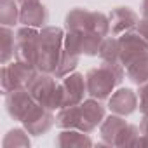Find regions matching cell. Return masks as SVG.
<instances>
[{
	"mask_svg": "<svg viewBox=\"0 0 148 148\" xmlns=\"http://www.w3.org/2000/svg\"><path fill=\"white\" fill-rule=\"evenodd\" d=\"M105 120V106L99 99H86L80 105L59 108L56 115V125L61 129H79L84 132H92Z\"/></svg>",
	"mask_w": 148,
	"mask_h": 148,
	"instance_id": "obj_1",
	"label": "cell"
},
{
	"mask_svg": "<svg viewBox=\"0 0 148 148\" xmlns=\"http://www.w3.org/2000/svg\"><path fill=\"white\" fill-rule=\"evenodd\" d=\"M125 68L120 63L103 61L96 68H91L86 75L87 94L94 99H108L113 94V89L124 80Z\"/></svg>",
	"mask_w": 148,
	"mask_h": 148,
	"instance_id": "obj_2",
	"label": "cell"
},
{
	"mask_svg": "<svg viewBox=\"0 0 148 148\" xmlns=\"http://www.w3.org/2000/svg\"><path fill=\"white\" fill-rule=\"evenodd\" d=\"M64 33L58 26H44L38 33L37 45V70L42 73H54L63 52Z\"/></svg>",
	"mask_w": 148,
	"mask_h": 148,
	"instance_id": "obj_3",
	"label": "cell"
},
{
	"mask_svg": "<svg viewBox=\"0 0 148 148\" xmlns=\"http://www.w3.org/2000/svg\"><path fill=\"white\" fill-rule=\"evenodd\" d=\"M99 134L103 143L108 146H125V145H139L141 131L139 127L127 124L120 115H110L101 122Z\"/></svg>",
	"mask_w": 148,
	"mask_h": 148,
	"instance_id": "obj_4",
	"label": "cell"
},
{
	"mask_svg": "<svg viewBox=\"0 0 148 148\" xmlns=\"http://www.w3.org/2000/svg\"><path fill=\"white\" fill-rule=\"evenodd\" d=\"M33 99L49 108V110H59L63 103V92H61V84L56 80L52 73H42L38 71L33 77V80L26 87Z\"/></svg>",
	"mask_w": 148,
	"mask_h": 148,
	"instance_id": "obj_5",
	"label": "cell"
},
{
	"mask_svg": "<svg viewBox=\"0 0 148 148\" xmlns=\"http://www.w3.org/2000/svg\"><path fill=\"white\" fill-rule=\"evenodd\" d=\"M66 32H94L103 37L110 33V19L103 12H92L82 7H77L66 14L64 19Z\"/></svg>",
	"mask_w": 148,
	"mask_h": 148,
	"instance_id": "obj_6",
	"label": "cell"
},
{
	"mask_svg": "<svg viewBox=\"0 0 148 148\" xmlns=\"http://www.w3.org/2000/svg\"><path fill=\"white\" fill-rule=\"evenodd\" d=\"M2 92L9 94L11 91L16 89H25L28 87V84L33 80V77L38 73L37 66L28 64L25 61H12L2 66Z\"/></svg>",
	"mask_w": 148,
	"mask_h": 148,
	"instance_id": "obj_7",
	"label": "cell"
},
{
	"mask_svg": "<svg viewBox=\"0 0 148 148\" xmlns=\"http://www.w3.org/2000/svg\"><path fill=\"white\" fill-rule=\"evenodd\" d=\"M148 51V42L139 35V32H125L119 35V61L127 68L134 59Z\"/></svg>",
	"mask_w": 148,
	"mask_h": 148,
	"instance_id": "obj_8",
	"label": "cell"
},
{
	"mask_svg": "<svg viewBox=\"0 0 148 148\" xmlns=\"http://www.w3.org/2000/svg\"><path fill=\"white\" fill-rule=\"evenodd\" d=\"M38 33L37 28L23 26L16 32V59L25 61L28 64L37 66V45H38Z\"/></svg>",
	"mask_w": 148,
	"mask_h": 148,
	"instance_id": "obj_9",
	"label": "cell"
},
{
	"mask_svg": "<svg viewBox=\"0 0 148 148\" xmlns=\"http://www.w3.org/2000/svg\"><path fill=\"white\" fill-rule=\"evenodd\" d=\"M61 92H63V103L61 108L75 106L84 101V96L87 94V84L86 77L79 71H73L66 75L61 82Z\"/></svg>",
	"mask_w": 148,
	"mask_h": 148,
	"instance_id": "obj_10",
	"label": "cell"
},
{
	"mask_svg": "<svg viewBox=\"0 0 148 148\" xmlns=\"http://www.w3.org/2000/svg\"><path fill=\"white\" fill-rule=\"evenodd\" d=\"M54 124H56V117L52 115V110H49L38 103H35L32 106V110L26 113V117L23 119V125L28 131V134H32V136L45 134Z\"/></svg>",
	"mask_w": 148,
	"mask_h": 148,
	"instance_id": "obj_11",
	"label": "cell"
},
{
	"mask_svg": "<svg viewBox=\"0 0 148 148\" xmlns=\"http://www.w3.org/2000/svg\"><path fill=\"white\" fill-rule=\"evenodd\" d=\"M37 101L33 99V96L30 94V91L25 89H16L11 91L9 94H5V106H7V113L14 119L23 122V119L26 117V113L32 110V106Z\"/></svg>",
	"mask_w": 148,
	"mask_h": 148,
	"instance_id": "obj_12",
	"label": "cell"
},
{
	"mask_svg": "<svg viewBox=\"0 0 148 148\" xmlns=\"http://www.w3.org/2000/svg\"><path fill=\"white\" fill-rule=\"evenodd\" d=\"M139 105V98L132 89L122 87L119 91H115L110 98H108V108L112 113L120 115V117H129L136 112Z\"/></svg>",
	"mask_w": 148,
	"mask_h": 148,
	"instance_id": "obj_13",
	"label": "cell"
},
{
	"mask_svg": "<svg viewBox=\"0 0 148 148\" xmlns=\"http://www.w3.org/2000/svg\"><path fill=\"white\" fill-rule=\"evenodd\" d=\"M108 19H110V33L113 37L131 32L139 23V16L131 7H115L108 14Z\"/></svg>",
	"mask_w": 148,
	"mask_h": 148,
	"instance_id": "obj_14",
	"label": "cell"
},
{
	"mask_svg": "<svg viewBox=\"0 0 148 148\" xmlns=\"http://www.w3.org/2000/svg\"><path fill=\"white\" fill-rule=\"evenodd\" d=\"M19 23L23 26H32V28H40L45 26L47 19H49V11L45 9V5H42L40 2L35 4H25L19 5Z\"/></svg>",
	"mask_w": 148,
	"mask_h": 148,
	"instance_id": "obj_15",
	"label": "cell"
},
{
	"mask_svg": "<svg viewBox=\"0 0 148 148\" xmlns=\"http://www.w3.org/2000/svg\"><path fill=\"white\" fill-rule=\"evenodd\" d=\"M54 143H56V146H63V148H68V146H91L92 139L84 131H79V129H63L58 134Z\"/></svg>",
	"mask_w": 148,
	"mask_h": 148,
	"instance_id": "obj_16",
	"label": "cell"
},
{
	"mask_svg": "<svg viewBox=\"0 0 148 148\" xmlns=\"http://www.w3.org/2000/svg\"><path fill=\"white\" fill-rule=\"evenodd\" d=\"M125 75L136 86H143L148 82V51L125 68Z\"/></svg>",
	"mask_w": 148,
	"mask_h": 148,
	"instance_id": "obj_17",
	"label": "cell"
},
{
	"mask_svg": "<svg viewBox=\"0 0 148 148\" xmlns=\"http://www.w3.org/2000/svg\"><path fill=\"white\" fill-rule=\"evenodd\" d=\"M0 49H2V54H0L2 64H7L16 56V35L11 26L0 28Z\"/></svg>",
	"mask_w": 148,
	"mask_h": 148,
	"instance_id": "obj_18",
	"label": "cell"
},
{
	"mask_svg": "<svg viewBox=\"0 0 148 148\" xmlns=\"http://www.w3.org/2000/svg\"><path fill=\"white\" fill-rule=\"evenodd\" d=\"M79 61H80V54L77 52H71V51H66L63 47V52H61V58H59V63H58V68L52 75L56 79H64L66 75L75 71V68L79 66Z\"/></svg>",
	"mask_w": 148,
	"mask_h": 148,
	"instance_id": "obj_19",
	"label": "cell"
},
{
	"mask_svg": "<svg viewBox=\"0 0 148 148\" xmlns=\"http://www.w3.org/2000/svg\"><path fill=\"white\" fill-rule=\"evenodd\" d=\"M19 4L18 0H0V23L2 26H12L19 23Z\"/></svg>",
	"mask_w": 148,
	"mask_h": 148,
	"instance_id": "obj_20",
	"label": "cell"
},
{
	"mask_svg": "<svg viewBox=\"0 0 148 148\" xmlns=\"http://www.w3.org/2000/svg\"><path fill=\"white\" fill-rule=\"evenodd\" d=\"M99 58L108 63H120L119 61V37H105Z\"/></svg>",
	"mask_w": 148,
	"mask_h": 148,
	"instance_id": "obj_21",
	"label": "cell"
},
{
	"mask_svg": "<svg viewBox=\"0 0 148 148\" xmlns=\"http://www.w3.org/2000/svg\"><path fill=\"white\" fill-rule=\"evenodd\" d=\"M28 131L25 129H12L7 132V136L4 138V148H14V146H30V138L26 134Z\"/></svg>",
	"mask_w": 148,
	"mask_h": 148,
	"instance_id": "obj_22",
	"label": "cell"
},
{
	"mask_svg": "<svg viewBox=\"0 0 148 148\" xmlns=\"http://www.w3.org/2000/svg\"><path fill=\"white\" fill-rule=\"evenodd\" d=\"M138 98H139V110H141L143 113L148 112V82L141 86Z\"/></svg>",
	"mask_w": 148,
	"mask_h": 148,
	"instance_id": "obj_23",
	"label": "cell"
},
{
	"mask_svg": "<svg viewBox=\"0 0 148 148\" xmlns=\"http://www.w3.org/2000/svg\"><path fill=\"white\" fill-rule=\"evenodd\" d=\"M138 32H139V35L148 42V19H146V18H141V19H139V23H138Z\"/></svg>",
	"mask_w": 148,
	"mask_h": 148,
	"instance_id": "obj_24",
	"label": "cell"
},
{
	"mask_svg": "<svg viewBox=\"0 0 148 148\" xmlns=\"http://www.w3.org/2000/svg\"><path fill=\"white\" fill-rule=\"evenodd\" d=\"M141 14H143V18L148 19V0H143L141 2Z\"/></svg>",
	"mask_w": 148,
	"mask_h": 148,
	"instance_id": "obj_25",
	"label": "cell"
},
{
	"mask_svg": "<svg viewBox=\"0 0 148 148\" xmlns=\"http://www.w3.org/2000/svg\"><path fill=\"white\" fill-rule=\"evenodd\" d=\"M35 2H40V0H18L19 5H25V4H35Z\"/></svg>",
	"mask_w": 148,
	"mask_h": 148,
	"instance_id": "obj_26",
	"label": "cell"
}]
</instances>
